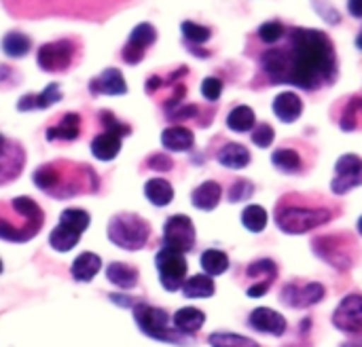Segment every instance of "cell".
Wrapping results in <instances>:
<instances>
[{
  "label": "cell",
  "mask_w": 362,
  "mask_h": 347,
  "mask_svg": "<svg viewBox=\"0 0 362 347\" xmlns=\"http://www.w3.org/2000/svg\"><path fill=\"white\" fill-rule=\"evenodd\" d=\"M259 66L269 85H293L310 93L335 85L339 76L331 36L301 25L286 28L280 45H272L259 55Z\"/></svg>",
  "instance_id": "1"
},
{
  "label": "cell",
  "mask_w": 362,
  "mask_h": 347,
  "mask_svg": "<svg viewBox=\"0 0 362 347\" xmlns=\"http://www.w3.org/2000/svg\"><path fill=\"white\" fill-rule=\"evenodd\" d=\"M138 0H0L13 19L42 21L68 19L85 23H106Z\"/></svg>",
  "instance_id": "2"
},
{
  "label": "cell",
  "mask_w": 362,
  "mask_h": 347,
  "mask_svg": "<svg viewBox=\"0 0 362 347\" xmlns=\"http://www.w3.org/2000/svg\"><path fill=\"white\" fill-rule=\"evenodd\" d=\"M333 210L325 204H314L312 199L291 193L282 197L276 206V225L288 235H303L333 220Z\"/></svg>",
  "instance_id": "3"
},
{
  "label": "cell",
  "mask_w": 362,
  "mask_h": 347,
  "mask_svg": "<svg viewBox=\"0 0 362 347\" xmlns=\"http://www.w3.org/2000/svg\"><path fill=\"white\" fill-rule=\"evenodd\" d=\"M83 51L85 47L78 36H64L40 45V49L36 51V64L40 66L42 72L66 74L81 64Z\"/></svg>",
  "instance_id": "4"
},
{
  "label": "cell",
  "mask_w": 362,
  "mask_h": 347,
  "mask_svg": "<svg viewBox=\"0 0 362 347\" xmlns=\"http://www.w3.org/2000/svg\"><path fill=\"white\" fill-rule=\"evenodd\" d=\"M151 227L136 214H117L110 218L108 237L123 250H140L148 240Z\"/></svg>",
  "instance_id": "5"
},
{
  "label": "cell",
  "mask_w": 362,
  "mask_h": 347,
  "mask_svg": "<svg viewBox=\"0 0 362 347\" xmlns=\"http://www.w3.org/2000/svg\"><path fill=\"white\" fill-rule=\"evenodd\" d=\"M312 250L327 265L346 271L354 265V242L350 235H320L312 242Z\"/></svg>",
  "instance_id": "6"
},
{
  "label": "cell",
  "mask_w": 362,
  "mask_h": 347,
  "mask_svg": "<svg viewBox=\"0 0 362 347\" xmlns=\"http://www.w3.org/2000/svg\"><path fill=\"white\" fill-rule=\"evenodd\" d=\"M134 318H136L140 331L153 339H159L165 343H189L180 337L182 333L170 329V316H168V312H163L159 307H151V305L140 303L134 307Z\"/></svg>",
  "instance_id": "7"
},
{
  "label": "cell",
  "mask_w": 362,
  "mask_h": 347,
  "mask_svg": "<svg viewBox=\"0 0 362 347\" xmlns=\"http://www.w3.org/2000/svg\"><path fill=\"white\" fill-rule=\"evenodd\" d=\"M157 271H159V278H161V286L168 290V293H176L182 288L185 284V278H187V259L182 252H176V250H170V248H163L157 259Z\"/></svg>",
  "instance_id": "8"
},
{
  "label": "cell",
  "mask_w": 362,
  "mask_h": 347,
  "mask_svg": "<svg viewBox=\"0 0 362 347\" xmlns=\"http://www.w3.org/2000/svg\"><path fill=\"white\" fill-rule=\"evenodd\" d=\"M157 42V28L148 21H142L138 23L127 42L123 45L121 49V59L127 64V66H138L144 57H146V51Z\"/></svg>",
  "instance_id": "9"
},
{
  "label": "cell",
  "mask_w": 362,
  "mask_h": 347,
  "mask_svg": "<svg viewBox=\"0 0 362 347\" xmlns=\"http://www.w3.org/2000/svg\"><path fill=\"white\" fill-rule=\"evenodd\" d=\"M195 246V225L189 216L176 214L168 218L163 227V248L176 250V252H189Z\"/></svg>",
  "instance_id": "10"
},
{
  "label": "cell",
  "mask_w": 362,
  "mask_h": 347,
  "mask_svg": "<svg viewBox=\"0 0 362 347\" xmlns=\"http://www.w3.org/2000/svg\"><path fill=\"white\" fill-rule=\"evenodd\" d=\"M325 297H327V288L320 282H308V284L288 282L280 293V301L291 310H308L320 303Z\"/></svg>",
  "instance_id": "11"
},
{
  "label": "cell",
  "mask_w": 362,
  "mask_h": 347,
  "mask_svg": "<svg viewBox=\"0 0 362 347\" xmlns=\"http://www.w3.org/2000/svg\"><path fill=\"white\" fill-rule=\"evenodd\" d=\"M362 187V157L358 155H341L335 163V178L331 180L333 195H346L352 189Z\"/></svg>",
  "instance_id": "12"
},
{
  "label": "cell",
  "mask_w": 362,
  "mask_h": 347,
  "mask_svg": "<svg viewBox=\"0 0 362 347\" xmlns=\"http://www.w3.org/2000/svg\"><path fill=\"white\" fill-rule=\"evenodd\" d=\"M333 327L346 335H362V295H348L339 301L331 318Z\"/></svg>",
  "instance_id": "13"
},
{
  "label": "cell",
  "mask_w": 362,
  "mask_h": 347,
  "mask_svg": "<svg viewBox=\"0 0 362 347\" xmlns=\"http://www.w3.org/2000/svg\"><path fill=\"white\" fill-rule=\"evenodd\" d=\"M25 161V153L19 142H13L0 134V182L13 180L19 176Z\"/></svg>",
  "instance_id": "14"
},
{
  "label": "cell",
  "mask_w": 362,
  "mask_h": 347,
  "mask_svg": "<svg viewBox=\"0 0 362 347\" xmlns=\"http://www.w3.org/2000/svg\"><path fill=\"white\" fill-rule=\"evenodd\" d=\"M248 324L250 329H255L257 333L263 335H272V337H282L288 329L286 318L278 312H274L272 307H257L250 316H248Z\"/></svg>",
  "instance_id": "15"
},
{
  "label": "cell",
  "mask_w": 362,
  "mask_h": 347,
  "mask_svg": "<svg viewBox=\"0 0 362 347\" xmlns=\"http://www.w3.org/2000/svg\"><path fill=\"white\" fill-rule=\"evenodd\" d=\"M91 95H125L127 83L119 68H106L89 81Z\"/></svg>",
  "instance_id": "16"
},
{
  "label": "cell",
  "mask_w": 362,
  "mask_h": 347,
  "mask_svg": "<svg viewBox=\"0 0 362 347\" xmlns=\"http://www.w3.org/2000/svg\"><path fill=\"white\" fill-rule=\"evenodd\" d=\"M81 125H83V121L76 112H64V114H59L57 123L47 127L45 138L49 142H57V140L59 142H74L81 136Z\"/></svg>",
  "instance_id": "17"
},
{
  "label": "cell",
  "mask_w": 362,
  "mask_h": 347,
  "mask_svg": "<svg viewBox=\"0 0 362 347\" xmlns=\"http://www.w3.org/2000/svg\"><path fill=\"white\" fill-rule=\"evenodd\" d=\"M62 102V89L57 83L47 85L40 93H25L19 102H17V110L21 112H30V110H42L49 108L53 104Z\"/></svg>",
  "instance_id": "18"
},
{
  "label": "cell",
  "mask_w": 362,
  "mask_h": 347,
  "mask_svg": "<svg viewBox=\"0 0 362 347\" xmlns=\"http://www.w3.org/2000/svg\"><path fill=\"white\" fill-rule=\"evenodd\" d=\"M161 144H163V148H168L172 153H187L195 146V136L185 125H172V127L163 129Z\"/></svg>",
  "instance_id": "19"
},
{
  "label": "cell",
  "mask_w": 362,
  "mask_h": 347,
  "mask_svg": "<svg viewBox=\"0 0 362 347\" xmlns=\"http://www.w3.org/2000/svg\"><path fill=\"white\" fill-rule=\"evenodd\" d=\"M250 151L240 142H227L216 153V161L227 170H244L250 163Z\"/></svg>",
  "instance_id": "20"
},
{
  "label": "cell",
  "mask_w": 362,
  "mask_h": 347,
  "mask_svg": "<svg viewBox=\"0 0 362 347\" xmlns=\"http://www.w3.org/2000/svg\"><path fill=\"white\" fill-rule=\"evenodd\" d=\"M274 112L282 123H295L303 112V100L293 91H284V93L276 95Z\"/></svg>",
  "instance_id": "21"
},
{
  "label": "cell",
  "mask_w": 362,
  "mask_h": 347,
  "mask_svg": "<svg viewBox=\"0 0 362 347\" xmlns=\"http://www.w3.org/2000/svg\"><path fill=\"white\" fill-rule=\"evenodd\" d=\"M221 197H223V187L216 180H206L193 191L191 201L197 210L212 212L221 204Z\"/></svg>",
  "instance_id": "22"
},
{
  "label": "cell",
  "mask_w": 362,
  "mask_h": 347,
  "mask_svg": "<svg viewBox=\"0 0 362 347\" xmlns=\"http://www.w3.org/2000/svg\"><path fill=\"white\" fill-rule=\"evenodd\" d=\"M121 136L115 131H102L91 140V153L100 161H112L121 153Z\"/></svg>",
  "instance_id": "23"
},
{
  "label": "cell",
  "mask_w": 362,
  "mask_h": 347,
  "mask_svg": "<svg viewBox=\"0 0 362 347\" xmlns=\"http://www.w3.org/2000/svg\"><path fill=\"white\" fill-rule=\"evenodd\" d=\"M206 322V314L197 307H182L174 314V327L182 335H195Z\"/></svg>",
  "instance_id": "24"
},
{
  "label": "cell",
  "mask_w": 362,
  "mask_h": 347,
  "mask_svg": "<svg viewBox=\"0 0 362 347\" xmlns=\"http://www.w3.org/2000/svg\"><path fill=\"white\" fill-rule=\"evenodd\" d=\"M0 47H2V53L8 55V57H25L30 51H32V38L23 32H6L0 40Z\"/></svg>",
  "instance_id": "25"
},
{
  "label": "cell",
  "mask_w": 362,
  "mask_h": 347,
  "mask_svg": "<svg viewBox=\"0 0 362 347\" xmlns=\"http://www.w3.org/2000/svg\"><path fill=\"white\" fill-rule=\"evenodd\" d=\"M272 163L276 170H280L282 174H303V159L299 155V151L295 148H278L272 155Z\"/></svg>",
  "instance_id": "26"
},
{
  "label": "cell",
  "mask_w": 362,
  "mask_h": 347,
  "mask_svg": "<svg viewBox=\"0 0 362 347\" xmlns=\"http://www.w3.org/2000/svg\"><path fill=\"white\" fill-rule=\"evenodd\" d=\"M144 195H146V199H148L153 206L163 208V206L172 204V199H174V189H172V184H170L168 180H163V178H151V180L144 184Z\"/></svg>",
  "instance_id": "27"
},
{
  "label": "cell",
  "mask_w": 362,
  "mask_h": 347,
  "mask_svg": "<svg viewBox=\"0 0 362 347\" xmlns=\"http://www.w3.org/2000/svg\"><path fill=\"white\" fill-rule=\"evenodd\" d=\"M182 295L187 299H208L214 295L216 286H214V280L206 274H199V276H193L189 280H185L182 284Z\"/></svg>",
  "instance_id": "28"
},
{
  "label": "cell",
  "mask_w": 362,
  "mask_h": 347,
  "mask_svg": "<svg viewBox=\"0 0 362 347\" xmlns=\"http://www.w3.org/2000/svg\"><path fill=\"white\" fill-rule=\"evenodd\" d=\"M257 125V117L255 110L246 104L235 106L229 114H227V127L235 134H246L252 131V127Z\"/></svg>",
  "instance_id": "29"
},
{
  "label": "cell",
  "mask_w": 362,
  "mask_h": 347,
  "mask_svg": "<svg viewBox=\"0 0 362 347\" xmlns=\"http://www.w3.org/2000/svg\"><path fill=\"white\" fill-rule=\"evenodd\" d=\"M100 267H102L100 257L93 254V252H85V254H81L72 263V269L70 271H72V278L76 282H91V278L100 271Z\"/></svg>",
  "instance_id": "30"
},
{
  "label": "cell",
  "mask_w": 362,
  "mask_h": 347,
  "mask_svg": "<svg viewBox=\"0 0 362 347\" xmlns=\"http://www.w3.org/2000/svg\"><path fill=\"white\" fill-rule=\"evenodd\" d=\"M78 240H81V233L74 231V229L68 227V225H62V223H59V225L51 231V235H49V244H51V248L57 250V252H68V250H72V248L78 244Z\"/></svg>",
  "instance_id": "31"
},
{
  "label": "cell",
  "mask_w": 362,
  "mask_h": 347,
  "mask_svg": "<svg viewBox=\"0 0 362 347\" xmlns=\"http://www.w3.org/2000/svg\"><path fill=\"white\" fill-rule=\"evenodd\" d=\"M180 32H182L185 45L189 47V51L197 49L199 45H206L212 38V28L195 23V21H182L180 23Z\"/></svg>",
  "instance_id": "32"
},
{
  "label": "cell",
  "mask_w": 362,
  "mask_h": 347,
  "mask_svg": "<svg viewBox=\"0 0 362 347\" xmlns=\"http://www.w3.org/2000/svg\"><path fill=\"white\" fill-rule=\"evenodd\" d=\"M106 278L119 288H134L138 284V271L125 263H110L106 269Z\"/></svg>",
  "instance_id": "33"
},
{
  "label": "cell",
  "mask_w": 362,
  "mask_h": 347,
  "mask_svg": "<svg viewBox=\"0 0 362 347\" xmlns=\"http://www.w3.org/2000/svg\"><path fill=\"white\" fill-rule=\"evenodd\" d=\"M246 276L252 280H259L257 284H265L272 288L274 280L278 278V265L272 259H261V261H255L252 265H248Z\"/></svg>",
  "instance_id": "34"
},
{
  "label": "cell",
  "mask_w": 362,
  "mask_h": 347,
  "mask_svg": "<svg viewBox=\"0 0 362 347\" xmlns=\"http://www.w3.org/2000/svg\"><path fill=\"white\" fill-rule=\"evenodd\" d=\"M358 114H362L361 98H358V95H352V98L344 104L341 114L337 117L339 127H341L344 131H356V129L361 127V123H358Z\"/></svg>",
  "instance_id": "35"
},
{
  "label": "cell",
  "mask_w": 362,
  "mask_h": 347,
  "mask_svg": "<svg viewBox=\"0 0 362 347\" xmlns=\"http://www.w3.org/2000/svg\"><path fill=\"white\" fill-rule=\"evenodd\" d=\"M202 269L206 276H221L229 269V257L223 250H206L202 254Z\"/></svg>",
  "instance_id": "36"
},
{
  "label": "cell",
  "mask_w": 362,
  "mask_h": 347,
  "mask_svg": "<svg viewBox=\"0 0 362 347\" xmlns=\"http://www.w3.org/2000/svg\"><path fill=\"white\" fill-rule=\"evenodd\" d=\"M242 225L250 231V233H261L267 227V212L263 206H248L242 212Z\"/></svg>",
  "instance_id": "37"
},
{
  "label": "cell",
  "mask_w": 362,
  "mask_h": 347,
  "mask_svg": "<svg viewBox=\"0 0 362 347\" xmlns=\"http://www.w3.org/2000/svg\"><path fill=\"white\" fill-rule=\"evenodd\" d=\"M284 34H286V25L282 23V21H278V19H272V21H265V23H261L259 25V30H257V38L263 42V45H278L282 38H284Z\"/></svg>",
  "instance_id": "38"
},
{
  "label": "cell",
  "mask_w": 362,
  "mask_h": 347,
  "mask_svg": "<svg viewBox=\"0 0 362 347\" xmlns=\"http://www.w3.org/2000/svg\"><path fill=\"white\" fill-rule=\"evenodd\" d=\"M208 341L212 347H261L257 341L235 335V333H214V335H210Z\"/></svg>",
  "instance_id": "39"
},
{
  "label": "cell",
  "mask_w": 362,
  "mask_h": 347,
  "mask_svg": "<svg viewBox=\"0 0 362 347\" xmlns=\"http://www.w3.org/2000/svg\"><path fill=\"white\" fill-rule=\"evenodd\" d=\"M89 214L85 212V210H78V208H70V210H64L62 212V216H59V223L62 225H68V227H72L74 231H78V233H83L87 227H89Z\"/></svg>",
  "instance_id": "40"
},
{
  "label": "cell",
  "mask_w": 362,
  "mask_h": 347,
  "mask_svg": "<svg viewBox=\"0 0 362 347\" xmlns=\"http://www.w3.org/2000/svg\"><path fill=\"white\" fill-rule=\"evenodd\" d=\"M255 195V184L246 178H238L231 187H229V193H227V199L231 204H240V201H246Z\"/></svg>",
  "instance_id": "41"
},
{
  "label": "cell",
  "mask_w": 362,
  "mask_h": 347,
  "mask_svg": "<svg viewBox=\"0 0 362 347\" xmlns=\"http://www.w3.org/2000/svg\"><path fill=\"white\" fill-rule=\"evenodd\" d=\"M250 138H252V144L259 146V148H269L274 144V138H276V131L269 123H259L252 127L250 131Z\"/></svg>",
  "instance_id": "42"
},
{
  "label": "cell",
  "mask_w": 362,
  "mask_h": 347,
  "mask_svg": "<svg viewBox=\"0 0 362 347\" xmlns=\"http://www.w3.org/2000/svg\"><path fill=\"white\" fill-rule=\"evenodd\" d=\"M223 93V81L218 76H208L204 78L202 83V95L208 100V102H216Z\"/></svg>",
  "instance_id": "43"
},
{
  "label": "cell",
  "mask_w": 362,
  "mask_h": 347,
  "mask_svg": "<svg viewBox=\"0 0 362 347\" xmlns=\"http://www.w3.org/2000/svg\"><path fill=\"white\" fill-rule=\"evenodd\" d=\"M146 165L151 170H157V172H170L174 167V161L168 155H163V153H155V155H151L146 159Z\"/></svg>",
  "instance_id": "44"
},
{
  "label": "cell",
  "mask_w": 362,
  "mask_h": 347,
  "mask_svg": "<svg viewBox=\"0 0 362 347\" xmlns=\"http://www.w3.org/2000/svg\"><path fill=\"white\" fill-rule=\"evenodd\" d=\"M17 81H19V72H15V68L8 64H0V87L2 83H8V89H11L17 85Z\"/></svg>",
  "instance_id": "45"
},
{
  "label": "cell",
  "mask_w": 362,
  "mask_h": 347,
  "mask_svg": "<svg viewBox=\"0 0 362 347\" xmlns=\"http://www.w3.org/2000/svg\"><path fill=\"white\" fill-rule=\"evenodd\" d=\"M348 13L354 19H362V0H348Z\"/></svg>",
  "instance_id": "46"
},
{
  "label": "cell",
  "mask_w": 362,
  "mask_h": 347,
  "mask_svg": "<svg viewBox=\"0 0 362 347\" xmlns=\"http://www.w3.org/2000/svg\"><path fill=\"white\" fill-rule=\"evenodd\" d=\"M110 299H112L115 303L123 305V307H132V305H134V301H132V299H127V297H123V295H110Z\"/></svg>",
  "instance_id": "47"
},
{
  "label": "cell",
  "mask_w": 362,
  "mask_h": 347,
  "mask_svg": "<svg viewBox=\"0 0 362 347\" xmlns=\"http://www.w3.org/2000/svg\"><path fill=\"white\" fill-rule=\"evenodd\" d=\"M356 47L362 51V28H361V32H358V36H356Z\"/></svg>",
  "instance_id": "48"
},
{
  "label": "cell",
  "mask_w": 362,
  "mask_h": 347,
  "mask_svg": "<svg viewBox=\"0 0 362 347\" xmlns=\"http://www.w3.org/2000/svg\"><path fill=\"white\" fill-rule=\"evenodd\" d=\"M358 233H361V235H362V216H361V218H358Z\"/></svg>",
  "instance_id": "49"
},
{
  "label": "cell",
  "mask_w": 362,
  "mask_h": 347,
  "mask_svg": "<svg viewBox=\"0 0 362 347\" xmlns=\"http://www.w3.org/2000/svg\"><path fill=\"white\" fill-rule=\"evenodd\" d=\"M0 274H2V261H0Z\"/></svg>",
  "instance_id": "50"
},
{
  "label": "cell",
  "mask_w": 362,
  "mask_h": 347,
  "mask_svg": "<svg viewBox=\"0 0 362 347\" xmlns=\"http://www.w3.org/2000/svg\"><path fill=\"white\" fill-rule=\"evenodd\" d=\"M361 108H362V98H361Z\"/></svg>",
  "instance_id": "51"
}]
</instances>
